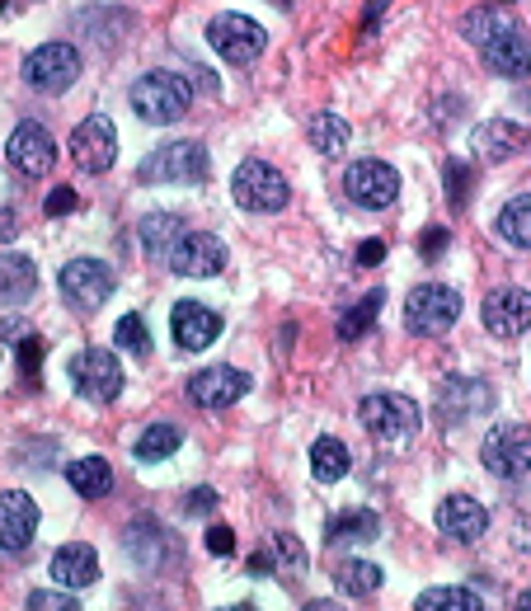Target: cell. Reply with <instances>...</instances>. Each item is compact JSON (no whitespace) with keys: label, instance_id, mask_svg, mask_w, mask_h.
<instances>
[{"label":"cell","instance_id":"obj_39","mask_svg":"<svg viewBox=\"0 0 531 611\" xmlns=\"http://www.w3.org/2000/svg\"><path fill=\"white\" fill-rule=\"evenodd\" d=\"M466 189H470V174L461 161H447V193H451V207H466Z\"/></svg>","mask_w":531,"mask_h":611},{"label":"cell","instance_id":"obj_31","mask_svg":"<svg viewBox=\"0 0 531 611\" xmlns=\"http://www.w3.org/2000/svg\"><path fill=\"white\" fill-rule=\"evenodd\" d=\"M415 611H484V602L470 593V588L442 583V588H428V593H419Z\"/></svg>","mask_w":531,"mask_h":611},{"label":"cell","instance_id":"obj_40","mask_svg":"<svg viewBox=\"0 0 531 611\" xmlns=\"http://www.w3.org/2000/svg\"><path fill=\"white\" fill-rule=\"evenodd\" d=\"M447 241H451L447 226H428V231L419 235V254H423V259H442V254H447Z\"/></svg>","mask_w":531,"mask_h":611},{"label":"cell","instance_id":"obj_23","mask_svg":"<svg viewBox=\"0 0 531 611\" xmlns=\"http://www.w3.org/2000/svg\"><path fill=\"white\" fill-rule=\"evenodd\" d=\"M67 480H71V489L81 499H104L113 489V466L104 457H81V461L67 466Z\"/></svg>","mask_w":531,"mask_h":611},{"label":"cell","instance_id":"obj_41","mask_svg":"<svg viewBox=\"0 0 531 611\" xmlns=\"http://www.w3.org/2000/svg\"><path fill=\"white\" fill-rule=\"evenodd\" d=\"M19 367H24V377L33 381L38 377V363H43V344H38V339H19Z\"/></svg>","mask_w":531,"mask_h":611},{"label":"cell","instance_id":"obj_18","mask_svg":"<svg viewBox=\"0 0 531 611\" xmlns=\"http://www.w3.org/2000/svg\"><path fill=\"white\" fill-rule=\"evenodd\" d=\"M38 531V503L24 495V489H6V499H0V546L10 550H24Z\"/></svg>","mask_w":531,"mask_h":611},{"label":"cell","instance_id":"obj_20","mask_svg":"<svg viewBox=\"0 0 531 611\" xmlns=\"http://www.w3.org/2000/svg\"><path fill=\"white\" fill-rule=\"evenodd\" d=\"M52 579L62 583V588H90L94 579H100V556H94V546L85 541H75V546H62L52 556Z\"/></svg>","mask_w":531,"mask_h":611},{"label":"cell","instance_id":"obj_37","mask_svg":"<svg viewBox=\"0 0 531 611\" xmlns=\"http://www.w3.org/2000/svg\"><path fill=\"white\" fill-rule=\"evenodd\" d=\"M29 611H81L71 593H57V588H38L29 593Z\"/></svg>","mask_w":531,"mask_h":611},{"label":"cell","instance_id":"obj_38","mask_svg":"<svg viewBox=\"0 0 531 611\" xmlns=\"http://www.w3.org/2000/svg\"><path fill=\"white\" fill-rule=\"evenodd\" d=\"M302 560H306L302 541L292 537V531H283V537L273 541V564H283V569H302Z\"/></svg>","mask_w":531,"mask_h":611},{"label":"cell","instance_id":"obj_12","mask_svg":"<svg viewBox=\"0 0 531 611\" xmlns=\"http://www.w3.org/2000/svg\"><path fill=\"white\" fill-rule=\"evenodd\" d=\"M71 161L85 174H104L118 161V132L104 113H90L85 123H75L71 132Z\"/></svg>","mask_w":531,"mask_h":611},{"label":"cell","instance_id":"obj_34","mask_svg":"<svg viewBox=\"0 0 531 611\" xmlns=\"http://www.w3.org/2000/svg\"><path fill=\"white\" fill-rule=\"evenodd\" d=\"M180 442H184V432L174 424H151L142 438H136V457H142V461H165V457L180 451Z\"/></svg>","mask_w":531,"mask_h":611},{"label":"cell","instance_id":"obj_16","mask_svg":"<svg viewBox=\"0 0 531 611\" xmlns=\"http://www.w3.org/2000/svg\"><path fill=\"white\" fill-rule=\"evenodd\" d=\"M52 132L48 128H38V123H19L10 132V142H6V161L24 174V180H38V174H48L52 170Z\"/></svg>","mask_w":531,"mask_h":611},{"label":"cell","instance_id":"obj_9","mask_svg":"<svg viewBox=\"0 0 531 611\" xmlns=\"http://www.w3.org/2000/svg\"><path fill=\"white\" fill-rule=\"evenodd\" d=\"M75 75H81V52L71 43H43L24 57V81L43 94H62L75 85Z\"/></svg>","mask_w":531,"mask_h":611},{"label":"cell","instance_id":"obj_7","mask_svg":"<svg viewBox=\"0 0 531 611\" xmlns=\"http://www.w3.org/2000/svg\"><path fill=\"white\" fill-rule=\"evenodd\" d=\"M358 419H362V428L371 432V438L396 442V438H405V432L419 428L423 409L409 400V396H396V390H377V396H367V400L358 405Z\"/></svg>","mask_w":531,"mask_h":611},{"label":"cell","instance_id":"obj_8","mask_svg":"<svg viewBox=\"0 0 531 611\" xmlns=\"http://www.w3.org/2000/svg\"><path fill=\"white\" fill-rule=\"evenodd\" d=\"M344 193L358 207H367V212H381V207H390L400 198V174H396V165H386V161H353L348 170H344Z\"/></svg>","mask_w":531,"mask_h":611},{"label":"cell","instance_id":"obj_2","mask_svg":"<svg viewBox=\"0 0 531 611\" xmlns=\"http://www.w3.org/2000/svg\"><path fill=\"white\" fill-rule=\"evenodd\" d=\"M461 320V292L447 283H423L405 297V329L423 334V339H438L451 325Z\"/></svg>","mask_w":531,"mask_h":611},{"label":"cell","instance_id":"obj_4","mask_svg":"<svg viewBox=\"0 0 531 611\" xmlns=\"http://www.w3.org/2000/svg\"><path fill=\"white\" fill-rule=\"evenodd\" d=\"M142 184H198L207 180V151L198 142H165L161 151H151L142 170H136Z\"/></svg>","mask_w":531,"mask_h":611},{"label":"cell","instance_id":"obj_46","mask_svg":"<svg viewBox=\"0 0 531 611\" xmlns=\"http://www.w3.org/2000/svg\"><path fill=\"white\" fill-rule=\"evenodd\" d=\"M306 611H344V607L329 602V598H320V602H306Z\"/></svg>","mask_w":531,"mask_h":611},{"label":"cell","instance_id":"obj_29","mask_svg":"<svg viewBox=\"0 0 531 611\" xmlns=\"http://www.w3.org/2000/svg\"><path fill=\"white\" fill-rule=\"evenodd\" d=\"M6 306H19V302H29L33 297V287H38V268L29 254H10L6 250Z\"/></svg>","mask_w":531,"mask_h":611},{"label":"cell","instance_id":"obj_13","mask_svg":"<svg viewBox=\"0 0 531 611\" xmlns=\"http://www.w3.org/2000/svg\"><path fill=\"white\" fill-rule=\"evenodd\" d=\"M226 268V245L207 231H188L180 245L170 250V273L174 278H216Z\"/></svg>","mask_w":531,"mask_h":611},{"label":"cell","instance_id":"obj_28","mask_svg":"<svg viewBox=\"0 0 531 611\" xmlns=\"http://www.w3.org/2000/svg\"><path fill=\"white\" fill-rule=\"evenodd\" d=\"M494 231L503 235L508 245L531 250V193H522V198H513V203H503V212H499Z\"/></svg>","mask_w":531,"mask_h":611},{"label":"cell","instance_id":"obj_44","mask_svg":"<svg viewBox=\"0 0 531 611\" xmlns=\"http://www.w3.org/2000/svg\"><path fill=\"white\" fill-rule=\"evenodd\" d=\"M386 259V241H367L358 245V268H377Z\"/></svg>","mask_w":531,"mask_h":611},{"label":"cell","instance_id":"obj_47","mask_svg":"<svg viewBox=\"0 0 531 611\" xmlns=\"http://www.w3.org/2000/svg\"><path fill=\"white\" fill-rule=\"evenodd\" d=\"M513 611H531V588H522V593H518V602H513Z\"/></svg>","mask_w":531,"mask_h":611},{"label":"cell","instance_id":"obj_19","mask_svg":"<svg viewBox=\"0 0 531 611\" xmlns=\"http://www.w3.org/2000/svg\"><path fill=\"white\" fill-rule=\"evenodd\" d=\"M438 527H442V537H451V541H480L484 527H489V512L470 495H447L438 503Z\"/></svg>","mask_w":531,"mask_h":611},{"label":"cell","instance_id":"obj_5","mask_svg":"<svg viewBox=\"0 0 531 611\" xmlns=\"http://www.w3.org/2000/svg\"><path fill=\"white\" fill-rule=\"evenodd\" d=\"M231 198L241 203L245 212H283L287 198H292V189H287V180L273 165L245 161L241 170L231 174Z\"/></svg>","mask_w":531,"mask_h":611},{"label":"cell","instance_id":"obj_36","mask_svg":"<svg viewBox=\"0 0 531 611\" xmlns=\"http://www.w3.org/2000/svg\"><path fill=\"white\" fill-rule=\"evenodd\" d=\"M113 344L123 353H136V358H146L151 353V334H146V320L142 315H123V320L113 325Z\"/></svg>","mask_w":531,"mask_h":611},{"label":"cell","instance_id":"obj_14","mask_svg":"<svg viewBox=\"0 0 531 611\" xmlns=\"http://www.w3.org/2000/svg\"><path fill=\"white\" fill-rule=\"evenodd\" d=\"M480 315H484V329L494 334V339H518V334L531 329V292H522V287L489 292Z\"/></svg>","mask_w":531,"mask_h":611},{"label":"cell","instance_id":"obj_26","mask_svg":"<svg viewBox=\"0 0 531 611\" xmlns=\"http://www.w3.org/2000/svg\"><path fill=\"white\" fill-rule=\"evenodd\" d=\"M461 33H466L476 48H489V43H499L503 33H513V19H508L503 10H489V6H480V10H470V14H466Z\"/></svg>","mask_w":531,"mask_h":611},{"label":"cell","instance_id":"obj_15","mask_svg":"<svg viewBox=\"0 0 531 611\" xmlns=\"http://www.w3.org/2000/svg\"><path fill=\"white\" fill-rule=\"evenodd\" d=\"M254 381H249V371H235V367H203V371H193L188 377V400L198 405V409H226L245 396Z\"/></svg>","mask_w":531,"mask_h":611},{"label":"cell","instance_id":"obj_6","mask_svg":"<svg viewBox=\"0 0 531 611\" xmlns=\"http://www.w3.org/2000/svg\"><path fill=\"white\" fill-rule=\"evenodd\" d=\"M480 461H484L489 476H499V480L531 476V428H522V424L489 428V438L480 447Z\"/></svg>","mask_w":531,"mask_h":611},{"label":"cell","instance_id":"obj_11","mask_svg":"<svg viewBox=\"0 0 531 611\" xmlns=\"http://www.w3.org/2000/svg\"><path fill=\"white\" fill-rule=\"evenodd\" d=\"M62 297H67V306H75V310H100L109 297H113V268L104 264V259H71L67 268H62Z\"/></svg>","mask_w":531,"mask_h":611},{"label":"cell","instance_id":"obj_17","mask_svg":"<svg viewBox=\"0 0 531 611\" xmlns=\"http://www.w3.org/2000/svg\"><path fill=\"white\" fill-rule=\"evenodd\" d=\"M170 325H174V344L188 353H203L207 344H216V334H222V315L203 302H180L170 315Z\"/></svg>","mask_w":531,"mask_h":611},{"label":"cell","instance_id":"obj_10","mask_svg":"<svg viewBox=\"0 0 531 611\" xmlns=\"http://www.w3.org/2000/svg\"><path fill=\"white\" fill-rule=\"evenodd\" d=\"M71 381L85 400L109 405V400L123 396V363L104 348H85V353H75L71 358Z\"/></svg>","mask_w":531,"mask_h":611},{"label":"cell","instance_id":"obj_22","mask_svg":"<svg viewBox=\"0 0 531 611\" xmlns=\"http://www.w3.org/2000/svg\"><path fill=\"white\" fill-rule=\"evenodd\" d=\"M484 67L489 71H499V75H513V81H522V75H531V43H527V33H503L499 43H489L484 48Z\"/></svg>","mask_w":531,"mask_h":611},{"label":"cell","instance_id":"obj_30","mask_svg":"<svg viewBox=\"0 0 531 611\" xmlns=\"http://www.w3.org/2000/svg\"><path fill=\"white\" fill-rule=\"evenodd\" d=\"M184 222L174 212H151L146 222H142V245H146V254H161V250H174L184 241Z\"/></svg>","mask_w":531,"mask_h":611},{"label":"cell","instance_id":"obj_33","mask_svg":"<svg viewBox=\"0 0 531 611\" xmlns=\"http://www.w3.org/2000/svg\"><path fill=\"white\" fill-rule=\"evenodd\" d=\"M348 136H353V128L344 123L339 113H316V118H310V146H316L320 155H339L348 146Z\"/></svg>","mask_w":531,"mask_h":611},{"label":"cell","instance_id":"obj_27","mask_svg":"<svg viewBox=\"0 0 531 611\" xmlns=\"http://www.w3.org/2000/svg\"><path fill=\"white\" fill-rule=\"evenodd\" d=\"M348 466H353V457L339 438H316V447H310V470H316V480H325V485L344 480Z\"/></svg>","mask_w":531,"mask_h":611},{"label":"cell","instance_id":"obj_32","mask_svg":"<svg viewBox=\"0 0 531 611\" xmlns=\"http://www.w3.org/2000/svg\"><path fill=\"white\" fill-rule=\"evenodd\" d=\"M381 579L386 574L371 560H348V564H339V574H334V583H339L348 598H371L381 588Z\"/></svg>","mask_w":531,"mask_h":611},{"label":"cell","instance_id":"obj_1","mask_svg":"<svg viewBox=\"0 0 531 611\" xmlns=\"http://www.w3.org/2000/svg\"><path fill=\"white\" fill-rule=\"evenodd\" d=\"M193 104V90L184 75H174V71H146L142 81L132 85V109L142 123H180V118L188 113Z\"/></svg>","mask_w":531,"mask_h":611},{"label":"cell","instance_id":"obj_45","mask_svg":"<svg viewBox=\"0 0 531 611\" xmlns=\"http://www.w3.org/2000/svg\"><path fill=\"white\" fill-rule=\"evenodd\" d=\"M216 508V489H193L188 495V512H212Z\"/></svg>","mask_w":531,"mask_h":611},{"label":"cell","instance_id":"obj_43","mask_svg":"<svg viewBox=\"0 0 531 611\" xmlns=\"http://www.w3.org/2000/svg\"><path fill=\"white\" fill-rule=\"evenodd\" d=\"M207 550H212V556H231V550H235V531L231 527H212L207 531Z\"/></svg>","mask_w":531,"mask_h":611},{"label":"cell","instance_id":"obj_21","mask_svg":"<svg viewBox=\"0 0 531 611\" xmlns=\"http://www.w3.org/2000/svg\"><path fill=\"white\" fill-rule=\"evenodd\" d=\"M522 128L518 123H508V118H489V123L476 128V155L480 161H508V155H518L522 151Z\"/></svg>","mask_w":531,"mask_h":611},{"label":"cell","instance_id":"obj_24","mask_svg":"<svg viewBox=\"0 0 531 611\" xmlns=\"http://www.w3.org/2000/svg\"><path fill=\"white\" fill-rule=\"evenodd\" d=\"M381 537V518L371 508H348L329 522V541H348V546H367Z\"/></svg>","mask_w":531,"mask_h":611},{"label":"cell","instance_id":"obj_25","mask_svg":"<svg viewBox=\"0 0 531 611\" xmlns=\"http://www.w3.org/2000/svg\"><path fill=\"white\" fill-rule=\"evenodd\" d=\"M457 405H461V419H466V414H484L489 409V386L484 381H457V377H451L442 386V396H438V414L447 419Z\"/></svg>","mask_w":531,"mask_h":611},{"label":"cell","instance_id":"obj_3","mask_svg":"<svg viewBox=\"0 0 531 611\" xmlns=\"http://www.w3.org/2000/svg\"><path fill=\"white\" fill-rule=\"evenodd\" d=\"M207 43H212V52L222 57V62H231V67H249L254 57H259V52L268 48V33H264V24H254L249 14L226 10V14H216L212 24H207Z\"/></svg>","mask_w":531,"mask_h":611},{"label":"cell","instance_id":"obj_35","mask_svg":"<svg viewBox=\"0 0 531 611\" xmlns=\"http://www.w3.org/2000/svg\"><path fill=\"white\" fill-rule=\"evenodd\" d=\"M386 306V292H367V297L358 306H348L344 310V320H339V339H362V334L371 329V320H377V310Z\"/></svg>","mask_w":531,"mask_h":611},{"label":"cell","instance_id":"obj_48","mask_svg":"<svg viewBox=\"0 0 531 611\" xmlns=\"http://www.w3.org/2000/svg\"><path fill=\"white\" fill-rule=\"evenodd\" d=\"M222 611H259V607H249V602H235V607H222Z\"/></svg>","mask_w":531,"mask_h":611},{"label":"cell","instance_id":"obj_42","mask_svg":"<svg viewBox=\"0 0 531 611\" xmlns=\"http://www.w3.org/2000/svg\"><path fill=\"white\" fill-rule=\"evenodd\" d=\"M75 203H81V198H75V189L62 184V189H52V193H48V203H43V207H48V216H71Z\"/></svg>","mask_w":531,"mask_h":611}]
</instances>
